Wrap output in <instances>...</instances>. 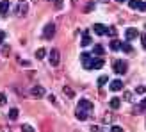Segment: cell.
Masks as SVG:
<instances>
[{"instance_id": "cell-1", "label": "cell", "mask_w": 146, "mask_h": 132, "mask_svg": "<svg viewBox=\"0 0 146 132\" xmlns=\"http://www.w3.org/2000/svg\"><path fill=\"white\" fill-rule=\"evenodd\" d=\"M112 70H114L116 73H118V75H123V73H127L128 64H127V61L118 59V61H114V63H112Z\"/></svg>"}, {"instance_id": "cell-2", "label": "cell", "mask_w": 146, "mask_h": 132, "mask_svg": "<svg viewBox=\"0 0 146 132\" xmlns=\"http://www.w3.org/2000/svg\"><path fill=\"white\" fill-rule=\"evenodd\" d=\"M48 61H50L52 66H59V63H61V52H59V48H52V50H50Z\"/></svg>"}, {"instance_id": "cell-3", "label": "cell", "mask_w": 146, "mask_h": 132, "mask_svg": "<svg viewBox=\"0 0 146 132\" xmlns=\"http://www.w3.org/2000/svg\"><path fill=\"white\" fill-rule=\"evenodd\" d=\"M54 34H55V25L54 23H46L45 29H43V38L50 39V38H54Z\"/></svg>"}, {"instance_id": "cell-4", "label": "cell", "mask_w": 146, "mask_h": 132, "mask_svg": "<svg viewBox=\"0 0 146 132\" xmlns=\"http://www.w3.org/2000/svg\"><path fill=\"white\" fill-rule=\"evenodd\" d=\"M77 109H82V111H86V113H91L93 111V104H91L89 100H86V98H80Z\"/></svg>"}, {"instance_id": "cell-5", "label": "cell", "mask_w": 146, "mask_h": 132, "mask_svg": "<svg viewBox=\"0 0 146 132\" xmlns=\"http://www.w3.org/2000/svg\"><path fill=\"white\" fill-rule=\"evenodd\" d=\"M128 5L132 7V9L141 11V13H144V11H146V5H144V2H143V0H130V2H128Z\"/></svg>"}, {"instance_id": "cell-6", "label": "cell", "mask_w": 146, "mask_h": 132, "mask_svg": "<svg viewBox=\"0 0 146 132\" xmlns=\"http://www.w3.org/2000/svg\"><path fill=\"white\" fill-rule=\"evenodd\" d=\"M31 95L34 98H43V97H45V87H43V86H34L31 89Z\"/></svg>"}, {"instance_id": "cell-7", "label": "cell", "mask_w": 146, "mask_h": 132, "mask_svg": "<svg viewBox=\"0 0 146 132\" xmlns=\"http://www.w3.org/2000/svg\"><path fill=\"white\" fill-rule=\"evenodd\" d=\"M27 11H29V5H27L25 2H20L18 7H16V11H14V14H16V16L20 18V16H25Z\"/></svg>"}, {"instance_id": "cell-8", "label": "cell", "mask_w": 146, "mask_h": 132, "mask_svg": "<svg viewBox=\"0 0 146 132\" xmlns=\"http://www.w3.org/2000/svg\"><path fill=\"white\" fill-rule=\"evenodd\" d=\"M107 31H109V29H107L105 25H102V23H94V25H93V32L98 34V36H105Z\"/></svg>"}, {"instance_id": "cell-9", "label": "cell", "mask_w": 146, "mask_h": 132, "mask_svg": "<svg viewBox=\"0 0 146 132\" xmlns=\"http://www.w3.org/2000/svg\"><path fill=\"white\" fill-rule=\"evenodd\" d=\"M125 38H127V41H134L135 38H139V32H137L135 29L130 27V29H127V31H125Z\"/></svg>"}, {"instance_id": "cell-10", "label": "cell", "mask_w": 146, "mask_h": 132, "mask_svg": "<svg viewBox=\"0 0 146 132\" xmlns=\"http://www.w3.org/2000/svg\"><path fill=\"white\" fill-rule=\"evenodd\" d=\"M109 87H111V91H121L123 87H125V84H123V80H121V79H118V80H112Z\"/></svg>"}, {"instance_id": "cell-11", "label": "cell", "mask_w": 146, "mask_h": 132, "mask_svg": "<svg viewBox=\"0 0 146 132\" xmlns=\"http://www.w3.org/2000/svg\"><path fill=\"white\" fill-rule=\"evenodd\" d=\"M9 9H11V4L7 2V0H2V2H0V16H7Z\"/></svg>"}, {"instance_id": "cell-12", "label": "cell", "mask_w": 146, "mask_h": 132, "mask_svg": "<svg viewBox=\"0 0 146 132\" xmlns=\"http://www.w3.org/2000/svg\"><path fill=\"white\" fill-rule=\"evenodd\" d=\"M104 64H105V61L102 59V57H98V59H91V68H93V70L104 68Z\"/></svg>"}, {"instance_id": "cell-13", "label": "cell", "mask_w": 146, "mask_h": 132, "mask_svg": "<svg viewBox=\"0 0 146 132\" xmlns=\"http://www.w3.org/2000/svg\"><path fill=\"white\" fill-rule=\"evenodd\" d=\"M91 59L93 57L89 54H82V61H84V68L86 70H91Z\"/></svg>"}, {"instance_id": "cell-14", "label": "cell", "mask_w": 146, "mask_h": 132, "mask_svg": "<svg viewBox=\"0 0 146 132\" xmlns=\"http://www.w3.org/2000/svg\"><path fill=\"white\" fill-rule=\"evenodd\" d=\"M109 105H111V109H119V105H121V100L118 98V97H114V98H111V102H109Z\"/></svg>"}, {"instance_id": "cell-15", "label": "cell", "mask_w": 146, "mask_h": 132, "mask_svg": "<svg viewBox=\"0 0 146 132\" xmlns=\"http://www.w3.org/2000/svg\"><path fill=\"white\" fill-rule=\"evenodd\" d=\"M119 47H121V41H119V39H112V41H111V45H109V48H111L112 52H118Z\"/></svg>"}, {"instance_id": "cell-16", "label": "cell", "mask_w": 146, "mask_h": 132, "mask_svg": "<svg viewBox=\"0 0 146 132\" xmlns=\"http://www.w3.org/2000/svg\"><path fill=\"white\" fill-rule=\"evenodd\" d=\"M75 114H77V118H78V120H82V121H84V120H87V113H86V111H82V109H77Z\"/></svg>"}, {"instance_id": "cell-17", "label": "cell", "mask_w": 146, "mask_h": 132, "mask_svg": "<svg viewBox=\"0 0 146 132\" xmlns=\"http://www.w3.org/2000/svg\"><path fill=\"white\" fill-rule=\"evenodd\" d=\"M93 54H96V55H104V54H105V50H104V47H102V45H94Z\"/></svg>"}, {"instance_id": "cell-18", "label": "cell", "mask_w": 146, "mask_h": 132, "mask_svg": "<svg viewBox=\"0 0 146 132\" xmlns=\"http://www.w3.org/2000/svg\"><path fill=\"white\" fill-rule=\"evenodd\" d=\"M62 91L66 93V97H68V98H73V97H75V91H73L70 86H64V87H62Z\"/></svg>"}, {"instance_id": "cell-19", "label": "cell", "mask_w": 146, "mask_h": 132, "mask_svg": "<svg viewBox=\"0 0 146 132\" xmlns=\"http://www.w3.org/2000/svg\"><path fill=\"white\" fill-rule=\"evenodd\" d=\"M119 50H123V52H125V54H132V47H130L128 43H121Z\"/></svg>"}, {"instance_id": "cell-20", "label": "cell", "mask_w": 146, "mask_h": 132, "mask_svg": "<svg viewBox=\"0 0 146 132\" xmlns=\"http://www.w3.org/2000/svg\"><path fill=\"white\" fill-rule=\"evenodd\" d=\"M9 120H18V109L16 107L9 109Z\"/></svg>"}, {"instance_id": "cell-21", "label": "cell", "mask_w": 146, "mask_h": 132, "mask_svg": "<svg viewBox=\"0 0 146 132\" xmlns=\"http://www.w3.org/2000/svg\"><path fill=\"white\" fill-rule=\"evenodd\" d=\"M89 43H91V36L87 32H84V36H82V47H87Z\"/></svg>"}, {"instance_id": "cell-22", "label": "cell", "mask_w": 146, "mask_h": 132, "mask_svg": "<svg viewBox=\"0 0 146 132\" xmlns=\"http://www.w3.org/2000/svg\"><path fill=\"white\" fill-rule=\"evenodd\" d=\"M107 80H109V77H107V75H102V77H98V87L105 86V84H107Z\"/></svg>"}, {"instance_id": "cell-23", "label": "cell", "mask_w": 146, "mask_h": 132, "mask_svg": "<svg viewBox=\"0 0 146 132\" xmlns=\"http://www.w3.org/2000/svg\"><path fill=\"white\" fill-rule=\"evenodd\" d=\"M45 55H46V50L45 48H39L38 52H36V59H43Z\"/></svg>"}, {"instance_id": "cell-24", "label": "cell", "mask_w": 146, "mask_h": 132, "mask_svg": "<svg viewBox=\"0 0 146 132\" xmlns=\"http://www.w3.org/2000/svg\"><path fill=\"white\" fill-rule=\"evenodd\" d=\"M21 132H36V130H34V127H31V125H27V123H23V125H21Z\"/></svg>"}, {"instance_id": "cell-25", "label": "cell", "mask_w": 146, "mask_h": 132, "mask_svg": "<svg viewBox=\"0 0 146 132\" xmlns=\"http://www.w3.org/2000/svg\"><path fill=\"white\" fill-rule=\"evenodd\" d=\"M5 104H7V97L0 91V105H5Z\"/></svg>"}, {"instance_id": "cell-26", "label": "cell", "mask_w": 146, "mask_h": 132, "mask_svg": "<svg viewBox=\"0 0 146 132\" xmlns=\"http://www.w3.org/2000/svg\"><path fill=\"white\" fill-rule=\"evenodd\" d=\"M91 132H105V130L102 129V127H98V125H93L91 127Z\"/></svg>"}, {"instance_id": "cell-27", "label": "cell", "mask_w": 146, "mask_h": 132, "mask_svg": "<svg viewBox=\"0 0 146 132\" xmlns=\"http://www.w3.org/2000/svg\"><path fill=\"white\" fill-rule=\"evenodd\" d=\"M135 93L137 95H144V86H137L135 87Z\"/></svg>"}, {"instance_id": "cell-28", "label": "cell", "mask_w": 146, "mask_h": 132, "mask_svg": "<svg viewBox=\"0 0 146 132\" xmlns=\"http://www.w3.org/2000/svg\"><path fill=\"white\" fill-rule=\"evenodd\" d=\"M93 7H94V4H93V2H89V4H87V5L84 7V11H86V13H89V11L93 9Z\"/></svg>"}, {"instance_id": "cell-29", "label": "cell", "mask_w": 146, "mask_h": 132, "mask_svg": "<svg viewBox=\"0 0 146 132\" xmlns=\"http://www.w3.org/2000/svg\"><path fill=\"white\" fill-rule=\"evenodd\" d=\"M111 132H123V129H121L119 125H112V129H111Z\"/></svg>"}, {"instance_id": "cell-30", "label": "cell", "mask_w": 146, "mask_h": 132, "mask_svg": "<svg viewBox=\"0 0 146 132\" xmlns=\"http://www.w3.org/2000/svg\"><path fill=\"white\" fill-rule=\"evenodd\" d=\"M5 31H0V45H2V43H4V39H5Z\"/></svg>"}, {"instance_id": "cell-31", "label": "cell", "mask_w": 146, "mask_h": 132, "mask_svg": "<svg viewBox=\"0 0 146 132\" xmlns=\"http://www.w3.org/2000/svg\"><path fill=\"white\" fill-rule=\"evenodd\" d=\"M55 7H57V9H61V7H62V0H55Z\"/></svg>"}, {"instance_id": "cell-32", "label": "cell", "mask_w": 146, "mask_h": 132, "mask_svg": "<svg viewBox=\"0 0 146 132\" xmlns=\"http://www.w3.org/2000/svg\"><path fill=\"white\" fill-rule=\"evenodd\" d=\"M2 54H4V55H9V47H4V50H2Z\"/></svg>"}, {"instance_id": "cell-33", "label": "cell", "mask_w": 146, "mask_h": 132, "mask_svg": "<svg viewBox=\"0 0 146 132\" xmlns=\"http://www.w3.org/2000/svg\"><path fill=\"white\" fill-rule=\"evenodd\" d=\"M125 98H127V100H132V93L127 91V93H125Z\"/></svg>"}, {"instance_id": "cell-34", "label": "cell", "mask_w": 146, "mask_h": 132, "mask_svg": "<svg viewBox=\"0 0 146 132\" xmlns=\"http://www.w3.org/2000/svg\"><path fill=\"white\" fill-rule=\"evenodd\" d=\"M20 64L21 66H31V63H29V61H20Z\"/></svg>"}, {"instance_id": "cell-35", "label": "cell", "mask_w": 146, "mask_h": 132, "mask_svg": "<svg viewBox=\"0 0 146 132\" xmlns=\"http://www.w3.org/2000/svg\"><path fill=\"white\" fill-rule=\"evenodd\" d=\"M116 2H125V0H116Z\"/></svg>"}]
</instances>
